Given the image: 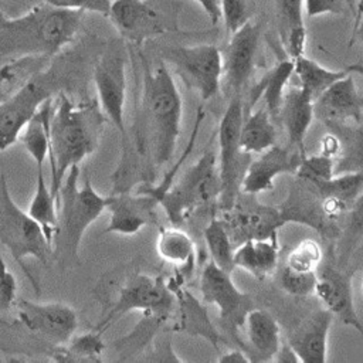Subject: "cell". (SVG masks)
Wrapping results in <instances>:
<instances>
[{
  "instance_id": "d6986e66",
  "label": "cell",
  "mask_w": 363,
  "mask_h": 363,
  "mask_svg": "<svg viewBox=\"0 0 363 363\" xmlns=\"http://www.w3.org/2000/svg\"><path fill=\"white\" fill-rule=\"evenodd\" d=\"M305 153L286 146L274 145L251 160L240 182V193L257 196L274 189V180L281 174H295Z\"/></svg>"
},
{
  "instance_id": "ac0fdd59",
  "label": "cell",
  "mask_w": 363,
  "mask_h": 363,
  "mask_svg": "<svg viewBox=\"0 0 363 363\" xmlns=\"http://www.w3.org/2000/svg\"><path fill=\"white\" fill-rule=\"evenodd\" d=\"M157 201L135 189L109 193L106 196V211L109 220L104 234L133 235L156 220Z\"/></svg>"
},
{
  "instance_id": "681fc988",
  "label": "cell",
  "mask_w": 363,
  "mask_h": 363,
  "mask_svg": "<svg viewBox=\"0 0 363 363\" xmlns=\"http://www.w3.org/2000/svg\"><path fill=\"white\" fill-rule=\"evenodd\" d=\"M206 11L207 17L213 24H217L221 18V4L220 0H194Z\"/></svg>"
},
{
  "instance_id": "ee69618b",
  "label": "cell",
  "mask_w": 363,
  "mask_h": 363,
  "mask_svg": "<svg viewBox=\"0 0 363 363\" xmlns=\"http://www.w3.org/2000/svg\"><path fill=\"white\" fill-rule=\"evenodd\" d=\"M17 282L14 275L9 271L3 255L0 252V312L7 311L16 303Z\"/></svg>"
},
{
  "instance_id": "3957f363",
  "label": "cell",
  "mask_w": 363,
  "mask_h": 363,
  "mask_svg": "<svg viewBox=\"0 0 363 363\" xmlns=\"http://www.w3.org/2000/svg\"><path fill=\"white\" fill-rule=\"evenodd\" d=\"M84 11L60 9L44 0L16 17L0 13V60L24 55L54 57L74 41Z\"/></svg>"
},
{
  "instance_id": "d590c367",
  "label": "cell",
  "mask_w": 363,
  "mask_h": 363,
  "mask_svg": "<svg viewBox=\"0 0 363 363\" xmlns=\"http://www.w3.org/2000/svg\"><path fill=\"white\" fill-rule=\"evenodd\" d=\"M203 237L211 261L224 271L233 272L235 269L233 261L235 245L221 218L214 216L206 225Z\"/></svg>"
},
{
  "instance_id": "7402d4cb",
  "label": "cell",
  "mask_w": 363,
  "mask_h": 363,
  "mask_svg": "<svg viewBox=\"0 0 363 363\" xmlns=\"http://www.w3.org/2000/svg\"><path fill=\"white\" fill-rule=\"evenodd\" d=\"M241 329L244 330L247 340L244 349L251 360H274L282 339L281 328L268 311L255 306L251 308L244 318Z\"/></svg>"
},
{
  "instance_id": "f6af8a7d",
  "label": "cell",
  "mask_w": 363,
  "mask_h": 363,
  "mask_svg": "<svg viewBox=\"0 0 363 363\" xmlns=\"http://www.w3.org/2000/svg\"><path fill=\"white\" fill-rule=\"evenodd\" d=\"M305 14L309 18L325 14H342L347 10L343 0H303Z\"/></svg>"
},
{
  "instance_id": "52a82bcc",
  "label": "cell",
  "mask_w": 363,
  "mask_h": 363,
  "mask_svg": "<svg viewBox=\"0 0 363 363\" xmlns=\"http://www.w3.org/2000/svg\"><path fill=\"white\" fill-rule=\"evenodd\" d=\"M220 190L217 155L210 149L186 169L182 177L159 197L157 203L163 207L169 221L173 225H179L193 211L218 199Z\"/></svg>"
},
{
  "instance_id": "44dd1931",
  "label": "cell",
  "mask_w": 363,
  "mask_h": 363,
  "mask_svg": "<svg viewBox=\"0 0 363 363\" xmlns=\"http://www.w3.org/2000/svg\"><path fill=\"white\" fill-rule=\"evenodd\" d=\"M335 316L328 309L309 315L288 337L289 346L301 363H326L329 333Z\"/></svg>"
},
{
  "instance_id": "b9f144b4",
  "label": "cell",
  "mask_w": 363,
  "mask_h": 363,
  "mask_svg": "<svg viewBox=\"0 0 363 363\" xmlns=\"http://www.w3.org/2000/svg\"><path fill=\"white\" fill-rule=\"evenodd\" d=\"M278 279H279L281 288L286 294L305 298V296L313 295L318 275L316 272H298L284 265L279 269Z\"/></svg>"
},
{
  "instance_id": "816d5d0a",
  "label": "cell",
  "mask_w": 363,
  "mask_h": 363,
  "mask_svg": "<svg viewBox=\"0 0 363 363\" xmlns=\"http://www.w3.org/2000/svg\"><path fill=\"white\" fill-rule=\"evenodd\" d=\"M353 38H357L360 41V44L363 45V16L357 20V23H354L353 27Z\"/></svg>"
},
{
  "instance_id": "9c48e42d",
  "label": "cell",
  "mask_w": 363,
  "mask_h": 363,
  "mask_svg": "<svg viewBox=\"0 0 363 363\" xmlns=\"http://www.w3.org/2000/svg\"><path fill=\"white\" fill-rule=\"evenodd\" d=\"M245 115V104L241 95H233L223 118L218 123V174H220V206L221 210L231 207L237 194L240 193V182L247 164L244 156H248L240 149V129Z\"/></svg>"
},
{
  "instance_id": "11a10c76",
  "label": "cell",
  "mask_w": 363,
  "mask_h": 363,
  "mask_svg": "<svg viewBox=\"0 0 363 363\" xmlns=\"http://www.w3.org/2000/svg\"><path fill=\"white\" fill-rule=\"evenodd\" d=\"M362 14H363V0H359L357 7H356V13H354V23L360 18Z\"/></svg>"
},
{
  "instance_id": "d6a6232c",
  "label": "cell",
  "mask_w": 363,
  "mask_h": 363,
  "mask_svg": "<svg viewBox=\"0 0 363 363\" xmlns=\"http://www.w3.org/2000/svg\"><path fill=\"white\" fill-rule=\"evenodd\" d=\"M27 213L41 227L45 238L51 244L57 225V196L52 194L50 186L45 182L43 167H37L34 194Z\"/></svg>"
},
{
  "instance_id": "5bb4252c",
  "label": "cell",
  "mask_w": 363,
  "mask_h": 363,
  "mask_svg": "<svg viewBox=\"0 0 363 363\" xmlns=\"http://www.w3.org/2000/svg\"><path fill=\"white\" fill-rule=\"evenodd\" d=\"M108 18L121 38L133 45L172 30L169 17L153 0H112Z\"/></svg>"
},
{
  "instance_id": "7bdbcfd3",
  "label": "cell",
  "mask_w": 363,
  "mask_h": 363,
  "mask_svg": "<svg viewBox=\"0 0 363 363\" xmlns=\"http://www.w3.org/2000/svg\"><path fill=\"white\" fill-rule=\"evenodd\" d=\"M45 3L60 7V9H69V10H79V11H91L98 13L104 17H108L112 0H44Z\"/></svg>"
},
{
  "instance_id": "f35d334b",
  "label": "cell",
  "mask_w": 363,
  "mask_h": 363,
  "mask_svg": "<svg viewBox=\"0 0 363 363\" xmlns=\"http://www.w3.org/2000/svg\"><path fill=\"white\" fill-rule=\"evenodd\" d=\"M323 261V250L316 240L299 241L286 255L285 267L298 272H316Z\"/></svg>"
},
{
  "instance_id": "836d02e7",
  "label": "cell",
  "mask_w": 363,
  "mask_h": 363,
  "mask_svg": "<svg viewBox=\"0 0 363 363\" xmlns=\"http://www.w3.org/2000/svg\"><path fill=\"white\" fill-rule=\"evenodd\" d=\"M342 140L340 155L335 160V174L363 173V125H333Z\"/></svg>"
},
{
  "instance_id": "8d00e7d4",
  "label": "cell",
  "mask_w": 363,
  "mask_h": 363,
  "mask_svg": "<svg viewBox=\"0 0 363 363\" xmlns=\"http://www.w3.org/2000/svg\"><path fill=\"white\" fill-rule=\"evenodd\" d=\"M346 216V227L337 237V257L340 262L347 261L356 245L363 241V191L352 203Z\"/></svg>"
},
{
  "instance_id": "4316f807",
  "label": "cell",
  "mask_w": 363,
  "mask_h": 363,
  "mask_svg": "<svg viewBox=\"0 0 363 363\" xmlns=\"http://www.w3.org/2000/svg\"><path fill=\"white\" fill-rule=\"evenodd\" d=\"M156 252L162 261L173 265L179 274H191L197 252L193 238L177 225L162 227L156 240Z\"/></svg>"
},
{
  "instance_id": "4fadbf2b",
  "label": "cell",
  "mask_w": 363,
  "mask_h": 363,
  "mask_svg": "<svg viewBox=\"0 0 363 363\" xmlns=\"http://www.w3.org/2000/svg\"><path fill=\"white\" fill-rule=\"evenodd\" d=\"M255 197L238 193L231 207L223 210L221 221L235 247L245 240L271 237L286 224L278 206L261 204Z\"/></svg>"
},
{
  "instance_id": "e575fe53",
  "label": "cell",
  "mask_w": 363,
  "mask_h": 363,
  "mask_svg": "<svg viewBox=\"0 0 363 363\" xmlns=\"http://www.w3.org/2000/svg\"><path fill=\"white\" fill-rule=\"evenodd\" d=\"M102 332L92 329L72 336L65 345L54 349V359L61 362H101L105 350Z\"/></svg>"
},
{
  "instance_id": "d4e9b609",
  "label": "cell",
  "mask_w": 363,
  "mask_h": 363,
  "mask_svg": "<svg viewBox=\"0 0 363 363\" xmlns=\"http://www.w3.org/2000/svg\"><path fill=\"white\" fill-rule=\"evenodd\" d=\"M172 291L176 296V305H179L180 312V322L177 325V329L193 335L204 337L207 342H210L214 347L218 346V343L223 340L221 333L213 326L208 315L206 303L200 302L194 295H191L189 291L182 288V282L177 279L167 281Z\"/></svg>"
},
{
  "instance_id": "9f6ffc18",
  "label": "cell",
  "mask_w": 363,
  "mask_h": 363,
  "mask_svg": "<svg viewBox=\"0 0 363 363\" xmlns=\"http://www.w3.org/2000/svg\"><path fill=\"white\" fill-rule=\"evenodd\" d=\"M362 291H363V281H362Z\"/></svg>"
},
{
  "instance_id": "6da1fadb",
  "label": "cell",
  "mask_w": 363,
  "mask_h": 363,
  "mask_svg": "<svg viewBox=\"0 0 363 363\" xmlns=\"http://www.w3.org/2000/svg\"><path fill=\"white\" fill-rule=\"evenodd\" d=\"M102 47L104 44L99 45L91 40L81 47L60 51L23 89L0 104V152L18 140L26 123L45 101L60 94L72 96L75 91L85 88L86 72L92 71Z\"/></svg>"
},
{
  "instance_id": "ba28073f",
  "label": "cell",
  "mask_w": 363,
  "mask_h": 363,
  "mask_svg": "<svg viewBox=\"0 0 363 363\" xmlns=\"http://www.w3.org/2000/svg\"><path fill=\"white\" fill-rule=\"evenodd\" d=\"M128 54L123 43L112 41L105 44L96 55L91 78L96 92V101L106 116L121 135L126 136V91H128Z\"/></svg>"
},
{
  "instance_id": "30bf717a",
  "label": "cell",
  "mask_w": 363,
  "mask_h": 363,
  "mask_svg": "<svg viewBox=\"0 0 363 363\" xmlns=\"http://www.w3.org/2000/svg\"><path fill=\"white\" fill-rule=\"evenodd\" d=\"M163 60L203 101L213 99L223 85V52L214 44L169 47Z\"/></svg>"
},
{
  "instance_id": "1f68e13d",
  "label": "cell",
  "mask_w": 363,
  "mask_h": 363,
  "mask_svg": "<svg viewBox=\"0 0 363 363\" xmlns=\"http://www.w3.org/2000/svg\"><path fill=\"white\" fill-rule=\"evenodd\" d=\"M346 69H330L305 54L294 60V75L298 85L305 89L313 99L322 94L329 85L347 75Z\"/></svg>"
},
{
  "instance_id": "cb8c5ba5",
  "label": "cell",
  "mask_w": 363,
  "mask_h": 363,
  "mask_svg": "<svg viewBox=\"0 0 363 363\" xmlns=\"http://www.w3.org/2000/svg\"><path fill=\"white\" fill-rule=\"evenodd\" d=\"M278 233L267 238L245 240L234 248V267L241 268L258 279L272 275L279 261Z\"/></svg>"
},
{
  "instance_id": "60d3db41",
  "label": "cell",
  "mask_w": 363,
  "mask_h": 363,
  "mask_svg": "<svg viewBox=\"0 0 363 363\" xmlns=\"http://www.w3.org/2000/svg\"><path fill=\"white\" fill-rule=\"evenodd\" d=\"M220 4L221 18L228 34H233L245 23L251 21L257 6L255 0H220Z\"/></svg>"
},
{
  "instance_id": "ffe728a7",
  "label": "cell",
  "mask_w": 363,
  "mask_h": 363,
  "mask_svg": "<svg viewBox=\"0 0 363 363\" xmlns=\"http://www.w3.org/2000/svg\"><path fill=\"white\" fill-rule=\"evenodd\" d=\"M315 118L323 123L345 125L359 122L363 113V95L359 92L353 74H347L329 85L313 99Z\"/></svg>"
},
{
  "instance_id": "e0dca14e",
  "label": "cell",
  "mask_w": 363,
  "mask_h": 363,
  "mask_svg": "<svg viewBox=\"0 0 363 363\" xmlns=\"http://www.w3.org/2000/svg\"><path fill=\"white\" fill-rule=\"evenodd\" d=\"M261 35V26L248 21L230 34V41L223 52V79L228 92L241 95L242 88L251 78Z\"/></svg>"
},
{
  "instance_id": "484cf974",
  "label": "cell",
  "mask_w": 363,
  "mask_h": 363,
  "mask_svg": "<svg viewBox=\"0 0 363 363\" xmlns=\"http://www.w3.org/2000/svg\"><path fill=\"white\" fill-rule=\"evenodd\" d=\"M292 75H294V60L289 57L285 60H281L274 67H271L262 75V78L254 85L250 95L248 105L245 106V113L252 109V106L257 104L259 98H262L264 106L269 112L271 118L277 119L279 116L282 99Z\"/></svg>"
},
{
  "instance_id": "db71d44e",
  "label": "cell",
  "mask_w": 363,
  "mask_h": 363,
  "mask_svg": "<svg viewBox=\"0 0 363 363\" xmlns=\"http://www.w3.org/2000/svg\"><path fill=\"white\" fill-rule=\"evenodd\" d=\"M343 1H345V4H346L347 10H349V11H352V14L354 16V13H356V7H357V3H359V0H343Z\"/></svg>"
},
{
  "instance_id": "7c38bea8",
  "label": "cell",
  "mask_w": 363,
  "mask_h": 363,
  "mask_svg": "<svg viewBox=\"0 0 363 363\" xmlns=\"http://www.w3.org/2000/svg\"><path fill=\"white\" fill-rule=\"evenodd\" d=\"M14 306L17 323L52 349L65 345L77 332L78 315L68 303L20 299Z\"/></svg>"
},
{
  "instance_id": "4dcf8cb0",
  "label": "cell",
  "mask_w": 363,
  "mask_h": 363,
  "mask_svg": "<svg viewBox=\"0 0 363 363\" xmlns=\"http://www.w3.org/2000/svg\"><path fill=\"white\" fill-rule=\"evenodd\" d=\"M54 99L45 101L26 123L18 140L31 156L35 167H44L50 153V121L54 109Z\"/></svg>"
},
{
  "instance_id": "2e32d148",
  "label": "cell",
  "mask_w": 363,
  "mask_h": 363,
  "mask_svg": "<svg viewBox=\"0 0 363 363\" xmlns=\"http://www.w3.org/2000/svg\"><path fill=\"white\" fill-rule=\"evenodd\" d=\"M313 295L343 325L353 328L363 336V323L354 306L352 272L332 265H320Z\"/></svg>"
},
{
  "instance_id": "83f0119b",
  "label": "cell",
  "mask_w": 363,
  "mask_h": 363,
  "mask_svg": "<svg viewBox=\"0 0 363 363\" xmlns=\"http://www.w3.org/2000/svg\"><path fill=\"white\" fill-rule=\"evenodd\" d=\"M275 11L281 40L288 51V57L295 60L303 55L306 45L303 0H275Z\"/></svg>"
},
{
  "instance_id": "f1b7e54d",
  "label": "cell",
  "mask_w": 363,
  "mask_h": 363,
  "mask_svg": "<svg viewBox=\"0 0 363 363\" xmlns=\"http://www.w3.org/2000/svg\"><path fill=\"white\" fill-rule=\"evenodd\" d=\"M47 55H24L0 64V104L14 96L51 61Z\"/></svg>"
},
{
  "instance_id": "74e56055",
  "label": "cell",
  "mask_w": 363,
  "mask_h": 363,
  "mask_svg": "<svg viewBox=\"0 0 363 363\" xmlns=\"http://www.w3.org/2000/svg\"><path fill=\"white\" fill-rule=\"evenodd\" d=\"M313 186L322 196L333 197L350 207L356 197L363 191V173H339L329 180L315 183Z\"/></svg>"
},
{
  "instance_id": "9a60e30c",
  "label": "cell",
  "mask_w": 363,
  "mask_h": 363,
  "mask_svg": "<svg viewBox=\"0 0 363 363\" xmlns=\"http://www.w3.org/2000/svg\"><path fill=\"white\" fill-rule=\"evenodd\" d=\"M285 223H296L313 228L326 238H337L342 228L332 221L325 208L320 191L309 182L296 177V182L288 190L286 199L278 206Z\"/></svg>"
},
{
  "instance_id": "bcb514c9",
  "label": "cell",
  "mask_w": 363,
  "mask_h": 363,
  "mask_svg": "<svg viewBox=\"0 0 363 363\" xmlns=\"http://www.w3.org/2000/svg\"><path fill=\"white\" fill-rule=\"evenodd\" d=\"M41 1L43 0H0V13L9 17H16L31 10Z\"/></svg>"
},
{
  "instance_id": "f907efd6",
  "label": "cell",
  "mask_w": 363,
  "mask_h": 363,
  "mask_svg": "<svg viewBox=\"0 0 363 363\" xmlns=\"http://www.w3.org/2000/svg\"><path fill=\"white\" fill-rule=\"evenodd\" d=\"M274 362L278 363H299V359L296 356V353L294 352V349L289 346L288 342H282L275 357Z\"/></svg>"
},
{
  "instance_id": "5b68a950",
  "label": "cell",
  "mask_w": 363,
  "mask_h": 363,
  "mask_svg": "<svg viewBox=\"0 0 363 363\" xmlns=\"http://www.w3.org/2000/svg\"><path fill=\"white\" fill-rule=\"evenodd\" d=\"M0 245L9 251L35 294H38V282L27 268L26 259L31 257L44 267H50L52 262L51 244L35 220L11 197L4 173L0 174Z\"/></svg>"
},
{
  "instance_id": "603a6c76",
  "label": "cell",
  "mask_w": 363,
  "mask_h": 363,
  "mask_svg": "<svg viewBox=\"0 0 363 363\" xmlns=\"http://www.w3.org/2000/svg\"><path fill=\"white\" fill-rule=\"evenodd\" d=\"M288 136V146L305 153V138L315 118L313 98L299 85L285 91L279 116Z\"/></svg>"
},
{
  "instance_id": "7a4b0ae2",
  "label": "cell",
  "mask_w": 363,
  "mask_h": 363,
  "mask_svg": "<svg viewBox=\"0 0 363 363\" xmlns=\"http://www.w3.org/2000/svg\"><path fill=\"white\" fill-rule=\"evenodd\" d=\"M108 123L96 98L75 99L60 94L54 101L50 121V164L52 194H58L61 183L72 166L91 156L101 143Z\"/></svg>"
},
{
  "instance_id": "c3c4849f",
  "label": "cell",
  "mask_w": 363,
  "mask_h": 363,
  "mask_svg": "<svg viewBox=\"0 0 363 363\" xmlns=\"http://www.w3.org/2000/svg\"><path fill=\"white\" fill-rule=\"evenodd\" d=\"M220 363H250L252 362L250 354L240 346V347H233L223 354L218 356Z\"/></svg>"
},
{
  "instance_id": "f546056e",
  "label": "cell",
  "mask_w": 363,
  "mask_h": 363,
  "mask_svg": "<svg viewBox=\"0 0 363 363\" xmlns=\"http://www.w3.org/2000/svg\"><path fill=\"white\" fill-rule=\"evenodd\" d=\"M277 143L274 119L265 106L244 115L240 129V149L245 155H259Z\"/></svg>"
},
{
  "instance_id": "8fae6325",
  "label": "cell",
  "mask_w": 363,
  "mask_h": 363,
  "mask_svg": "<svg viewBox=\"0 0 363 363\" xmlns=\"http://www.w3.org/2000/svg\"><path fill=\"white\" fill-rule=\"evenodd\" d=\"M200 294L206 305L218 309L223 326L238 340V330L242 326L247 312L254 308L250 294L242 292L233 281L231 272L208 261L200 274Z\"/></svg>"
},
{
  "instance_id": "8992f818",
  "label": "cell",
  "mask_w": 363,
  "mask_h": 363,
  "mask_svg": "<svg viewBox=\"0 0 363 363\" xmlns=\"http://www.w3.org/2000/svg\"><path fill=\"white\" fill-rule=\"evenodd\" d=\"M104 312L95 329L105 330L118 322L123 315L139 311L169 319L176 306V296L163 277H153L143 272L128 275L116 288L113 296L101 298Z\"/></svg>"
},
{
  "instance_id": "f5cc1de1",
  "label": "cell",
  "mask_w": 363,
  "mask_h": 363,
  "mask_svg": "<svg viewBox=\"0 0 363 363\" xmlns=\"http://www.w3.org/2000/svg\"><path fill=\"white\" fill-rule=\"evenodd\" d=\"M345 69L347 72H350V74H357V75H360L363 78V64H352V65L346 67Z\"/></svg>"
},
{
  "instance_id": "ab89813d",
  "label": "cell",
  "mask_w": 363,
  "mask_h": 363,
  "mask_svg": "<svg viewBox=\"0 0 363 363\" xmlns=\"http://www.w3.org/2000/svg\"><path fill=\"white\" fill-rule=\"evenodd\" d=\"M335 176V160L322 153L303 156L295 173V177L303 179L309 183H320Z\"/></svg>"
},
{
  "instance_id": "7dc6e473",
  "label": "cell",
  "mask_w": 363,
  "mask_h": 363,
  "mask_svg": "<svg viewBox=\"0 0 363 363\" xmlns=\"http://www.w3.org/2000/svg\"><path fill=\"white\" fill-rule=\"evenodd\" d=\"M340 150H342V140L333 130L322 136L319 153L336 160V157L340 155Z\"/></svg>"
},
{
  "instance_id": "277c9868",
  "label": "cell",
  "mask_w": 363,
  "mask_h": 363,
  "mask_svg": "<svg viewBox=\"0 0 363 363\" xmlns=\"http://www.w3.org/2000/svg\"><path fill=\"white\" fill-rule=\"evenodd\" d=\"M81 169L72 166L57 194V225L51 240L52 262L61 271L81 265V242L88 227L106 208V196L99 194L88 174L81 184Z\"/></svg>"
}]
</instances>
